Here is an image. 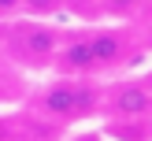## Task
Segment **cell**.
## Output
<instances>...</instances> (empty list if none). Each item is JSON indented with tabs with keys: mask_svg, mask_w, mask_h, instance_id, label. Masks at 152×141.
Instances as JSON below:
<instances>
[{
	"mask_svg": "<svg viewBox=\"0 0 152 141\" xmlns=\"http://www.w3.org/2000/svg\"><path fill=\"white\" fill-rule=\"evenodd\" d=\"M41 108L56 119H82L96 108V89L82 82H52L41 93Z\"/></svg>",
	"mask_w": 152,
	"mask_h": 141,
	"instance_id": "6da1fadb",
	"label": "cell"
},
{
	"mask_svg": "<svg viewBox=\"0 0 152 141\" xmlns=\"http://www.w3.org/2000/svg\"><path fill=\"white\" fill-rule=\"evenodd\" d=\"M111 111L123 119H145L148 115V104H152V93L145 82H123V85L111 89Z\"/></svg>",
	"mask_w": 152,
	"mask_h": 141,
	"instance_id": "7a4b0ae2",
	"label": "cell"
},
{
	"mask_svg": "<svg viewBox=\"0 0 152 141\" xmlns=\"http://www.w3.org/2000/svg\"><path fill=\"white\" fill-rule=\"evenodd\" d=\"M15 41L22 45L26 56H48L56 48V30L41 26V22H22V26H15Z\"/></svg>",
	"mask_w": 152,
	"mask_h": 141,
	"instance_id": "3957f363",
	"label": "cell"
},
{
	"mask_svg": "<svg viewBox=\"0 0 152 141\" xmlns=\"http://www.w3.org/2000/svg\"><path fill=\"white\" fill-rule=\"evenodd\" d=\"M86 45H89V52H93L96 67H104V63H115V59L126 52V41H123V34H115V30H100V34L86 37Z\"/></svg>",
	"mask_w": 152,
	"mask_h": 141,
	"instance_id": "277c9868",
	"label": "cell"
},
{
	"mask_svg": "<svg viewBox=\"0 0 152 141\" xmlns=\"http://www.w3.org/2000/svg\"><path fill=\"white\" fill-rule=\"evenodd\" d=\"M59 67H63V71H93L96 59H93V52H89L86 41H74V45H67V48L59 52Z\"/></svg>",
	"mask_w": 152,
	"mask_h": 141,
	"instance_id": "5b68a950",
	"label": "cell"
},
{
	"mask_svg": "<svg viewBox=\"0 0 152 141\" xmlns=\"http://www.w3.org/2000/svg\"><path fill=\"white\" fill-rule=\"evenodd\" d=\"M56 4H59V0H19V7H26V11H34V15L56 11Z\"/></svg>",
	"mask_w": 152,
	"mask_h": 141,
	"instance_id": "8992f818",
	"label": "cell"
},
{
	"mask_svg": "<svg viewBox=\"0 0 152 141\" xmlns=\"http://www.w3.org/2000/svg\"><path fill=\"white\" fill-rule=\"evenodd\" d=\"M104 4H108L111 15H130V11H137V7H141V0H104Z\"/></svg>",
	"mask_w": 152,
	"mask_h": 141,
	"instance_id": "52a82bcc",
	"label": "cell"
},
{
	"mask_svg": "<svg viewBox=\"0 0 152 141\" xmlns=\"http://www.w3.org/2000/svg\"><path fill=\"white\" fill-rule=\"evenodd\" d=\"M15 96H19V93H15V82L0 74V100H15Z\"/></svg>",
	"mask_w": 152,
	"mask_h": 141,
	"instance_id": "ba28073f",
	"label": "cell"
},
{
	"mask_svg": "<svg viewBox=\"0 0 152 141\" xmlns=\"http://www.w3.org/2000/svg\"><path fill=\"white\" fill-rule=\"evenodd\" d=\"M15 7H19V0H0V15H11Z\"/></svg>",
	"mask_w": 152,
	"mask_h": 141,
	"instance_id": "9c48e42d",
	"label": "cell"
},
{
	"mask_svg": "<svg viewBox=\"0 0 152 141\" xmlns=\"http://www.w3.org/2000/svg\"><path fill=\"white\" fill-rule=\"evenodd\" d=\"M74 141H104V137H100V134H78Z\"/></svg>",
	"mask_w": 152,
	"mask_h": 141,
	"instance_id": "30bf717a",
	"label": "cell"
},
{
	"mask_svg": "<svg viewBox=\"0 0 152 141\" xmlns=\"http://www.w3.org/2000/svg\"><path fill=\"white\" fill-rule=\"evenodd\" d=\"M0 141H7V123L0 119Z\"/></svg>",
	"mask_w": 152,
	"mask_h": 141,
	"instance_id": "8fae6325",
	"label": "cell"
}]
</instances>
